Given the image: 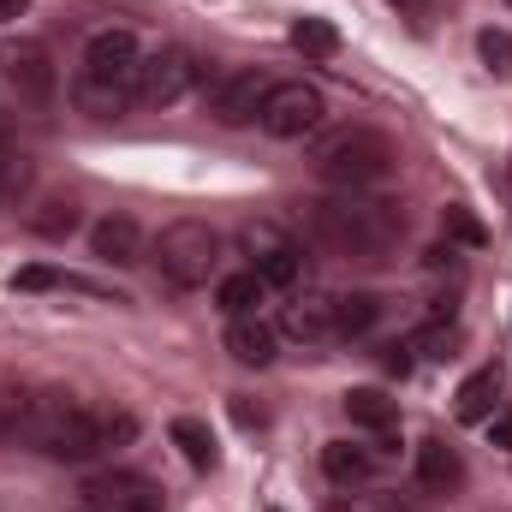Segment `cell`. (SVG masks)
<instances>
[{"label":"cell","instance_id":"cell-1","mask_svg":"<svg viewBox=\"0 0 512 512\" xmlns=\"http://www.w3.org/2000/svg\"><path fill=\"white\" fill-rule=\"evenodd\" d=\"M0 435L6 441H24L48 459H66V465H84L96 453H108L114 441H131L137 423L126 411H90L84 399L60 393V387H30V393H6L0 399Z\"/></svg>","mask_w":512,"mask_h":512},{"label":"cell","instance_id":"cell-2","mask_svg":"<svg viewBox=\"0 0 512 512\" xmlns=\"http://www.w3.org/2000/svg\"><path fill=\"white\" fill-rule=\"evenodd\" d=\"M405 233V215L382 203V197H364V191H334V197H316L310 203V239L328 256H346V262H382Z\"/></svg>","mask_w":512,"mask_h":512},{"label":"cell","instance_id":"cell-3","mask_svg":"<svg viewBox=\"0 0 512 512\" xmlns=\"http://www.w3.org/2000/svg\"><path fill=\"white\" fill-rule=\"evenodd\" d=\"M137 78H143V54H137V36L131 30H102L90 36L84 60H78V78H72V96L84 114L96 120H114L137 102Z\"/></svg>","mask_w":512,"mask_h":512},{"label":"cell","instance_id":"cell-4","mask_svg":"<svg viewBox=\"0 0 512 512\" xmlns=\"http://www.w3.org/2000/svg\"><path fill=\"white\" fill-rule=\"evenodd\" d=\"M310 161H316V173H322L334 191H370V185L393 179L399 149H393V137L376 131V126H340L316 143Z\"/></svg>","mask_w":512,"mask_h":512},{"label":"cell","instance_id":"cell-5","mask_svg":"<svg viewBox=\"0 0 512 512\" xmlns=\"http://www.w3.org/2000/svg\"><path fill=\"white\" fill-rule=\"evenodd\" d=\"M215 262H221L215 227H203V221H173V227H161V239H155V268H161L167 286L191 292V286H203V280L215 274Z\"/></svg>","mask_w":512,"mask_h":512},{"label":"cell","instance_id":"cell-6","mask_svg":"<svg viewBox=\"0 0 512 512\" xmlns=\"http://www.w3.org/2000/svg\"><path fill=\"white\" fill-rule=\"evenodd\" d=\"M0 72H6L12 96H18V102H30V108H48V102H54V90H60V66H54V54H48L42 42H30V36L0 42Z\"/></svg>","mask_w":512,"mask_h":512},{"label":"cell","instance_id":"cell-7","mask_svg":"<svg viewBox=\"0 0 512 512\" xmlns=\"http://www.w3.org/2000/svg\"><path fill=\"white\" fill-rule=\"evenodd\" d=\"M322 90H310V84H268V96H262V114H256V126L268 131V137H304V131L322 126Z\"/></svg>","mask_w":512,"mask_h":512},{"label":"cell","instance_id":"cell-8","mask_svg":"<svg viewBox=\"0 0 512 512\" xmlns=\"http://www.w3.org/2000/svg\"><path fill=\"white\" fill-rule=\"evenodd\" d=\"M245 251H251V268L262 274L268 292H274V286H292V280L304 274V245L286 239L274 221H251V227H245Z\"/></svg>","mask_w":512,"mask_h":512},{"label":"cell","instance_id":"cell-9","mask_svg":"<svg viewBox=\"0 0 512 512\" xmlns=\"http://www.w3.org/2000/svg\"><path fill=\"white\" fill-rule=\"evenodd\" d=\"M197 54H185V48H161V54H149L143 60V78H137V102H149V108H173L191 84H197Z\"/></svg>","mask_w":512,"mask_h":512},{"label":"cell","instance_id":"cell-10","mask_svg":"<svg viewBox=\"0 0 512 512\" xmlns=\"http://www.w3.org/2000/svg\"><path fill=\"white\" fill-rule=\"evenodd\" d=\"M84 512H167L161 489L137 471H114V477H90L84 483Z\"/></svg>","mask_w":512,"mask_h":512},{"label":"cell","instance_id":"cell-11","mask_svg":"<svg viewBox=\"0 0 512 512\" xmlns=\"http://www.w3.org/2000/svg\"><path fill=\"white\" fill-rule=\"evenodd\" d=\"M268 72H256V66H245V72H227L215 90H209V114L221 120V126H251L256 114H262V96H268Z\"/></svg>","mask_w":512,"mask_h":512},{"label":"cell","instance_id":"cell-12","mask_svg":"<svg viewBox=\"0 0 512 512\" xmlns=\"http://www.w3.org/2000/svg\"><path fill=\"white\" fill-rule=\"evenodd\" d=\"M286 328L304 340V346H340V292H322V298H304L286 310Z\"/></svg>","mask_w":512,"mask_h":512},{"label":"cell","instance_id":"cell-13","mask_svg":"<svg viewBox=\"0 0 512 512\" xmlns=\"http://www.w3.org/2000/svg\"><path fill=\"white\" fill-rule=\"evenodd\" d=\"M417 483H423L429 495H453V489L465 483V459H459V447H447L441 435H429V441L417 447Z\"/></svg>","mask_w":512,"mask_h":512},{"label":"cell","instance_id":"cell-14","mask_svg":"<svg viewBox=\"0 0 512 512\" xmlns=\"http://www.w3.org/2000/svg\"><path fill=\"white\" fill-rule=\"evenodd\" d=\"M90 251L102 256V262H114V268H131V262L143 256V233H137L131 215H102V221L90 227Z\"/></svg>","mask_w":512,"mask_h":512},{"label":"cell","instance_id":"cell-15","mask_svg":"<svg viewBox=\"0 0 512 512\" xmlns=\"http://www.w3.org/2000/svg\"><path fill=\"white\" fill-rule=\"evenodd\" d=\"M346 417L370 435H382V447H393V429H399V399H387L382 387H352L346 393Z\"/></svg>","mask_w":512,"mask_h":512},{"label":"cell","instance_id":"cell-16","mask_svg":"<svg viewBox=\"0 0 512 512\" xmlns=\"http://www.w3.org/2000/svg\"><path fill=\"white\" fill-rule=\"evenodd\" d=\"M495 411H501V370H477V376L459 382V393H453L459 423H489Z\"/></svg>","mask_w":512,"mask_h":512},{"label":"cell","instance_id":"cell-17","mask_svg":"<svg viewBox=\"0 0 512 512\" xmlns=\"http://www.w3.org/2000/svg\"><path fill=\"white\" fill-rule=\"evenodd\" d=\"M227 352H233L245 370H268V364H274V352H280V340H274V328H268V322L239 316V322L227 328Z\"/></svg>","mask_w":512,"mask_h":512},{"label":"cell","instance_id":"cell-18","mask_svg":"<svg viewBox=\"0 0 512 512\" xmlns=\"http://www.w3.org/2000/svg\"><path fill=\"white\" fill-rule=\"evenodd\" d=\"M322 471H328V483L358 489V483L376 477V459H370L364 447H352V441H328V447H322Z\"/></svg>","mask_w":512,"mask_h":512},{"label":"cell","instance_id":"cell-19","mask_svg":"<svg viewBox=\"0 0 512 512\" xmlns=\"http://www.w3.org/2000/svg\"><path fill=\"white\" fill-rule=\"evenodd\" d=\"M268 298V286H262V274L256 268H245V274H227L221 280V292H215V304L239 322V316H256V304Z\"/></svg>","mask_w":512,"mask_h":512},{"label":"cell","instance_id":"cell-20","mask_svg":"<svg viewBox=\"0 0 512 512\" xmlns=\"http://www.w3.org/2000/svg\"><path fill=\"white\" fill-rule=\"evenodd\" d=\"M30 227H36L42 239H72V233L84 227V215H78L72 197H42V203L30 209Z\"/></svg>","mask_w":512,"mask_h":512},{"label":"cell","instance_id":"cell-21","mask_svg":"<svg viewBox=\"0 0 512 512\" xmlns=\"http://www.w3.org/2000/svg\"><path fill=\"white\" fill-rule=\"evenodd\" d=\"M292 48H298L304 60H334V54H340V30H334L328 18H298V24H292Z\"/></svg>","mask_w":512,"mask_h":512},{"label":"cell","instance_id":"cell-22","mask_svg":"<svg viewBox=\"0 0 512 512\" xmlns=\"http://www.w3.org/2000/svg\"><path fill=\"white\" fill-rule=\"evenodd\" d=\"M173 447L185 453L191 471H215V435H209L197 417H179V423H173Z\"/></svg>","mask_w":512,"mask_h":512},{"label":"cell","instance_id":"cell-23","mask_svg":"<svg viewBox=\"0 0 512 512\" xmlns=\"http://www.w3.org/2000/svg\"><path fill=\"white\" fill-rule=\"evenodd\" d=\"M376 322H382V298H370V292H340V334H346V340L370 334Z\"/></svg>","mask_w":512,"mask_h":512},{"label":"cell","instance_id":"cell-24","mask_svg":"<svg viewBox=\"0 0 512 512\" xmlns=\"http://www.w3.org/2000/svg\"><path fill=\"white\" fill-rule=\"evenodd\" d=\"M477 54L495 78H512V30H483L477 36Z\"/></svg>","mask_w":512,"mask_h":512},{"label":"cell","instance_id":"cell-25","mask_svg":"<svg viewBox=\"0 0 512 512\" xmlns=\"http://www.w3.org/2000/svg\"><path fill=\"white\" fill-rule=\"evenodd\" d=\"M453 346H459V328H453V322H429V328L411 340V352H423V358H453Z\"/></svg>","mask_w":512,"mask_h":512},{"label":"cell","instance_id":"cell-26","mask_svg":"<svg viewBox=\"0 0 512 512\" xmlns=\"http://www.w3.org/2000/svg\"><path fill=\"white\" fill-rule=\"evenodd\" d=\"M24 179H30V167H24V155H18V149H12V143L0 137V203H6V197H12V191L24 185Z\"/></svg>","mask_w":512,"mask_h":512},{"label":"cell","instance_id":"cell-27","mask_svg":"<svg viewBox=\"0 0 512 512\" xmlns=\"http://www.w3.org/2000/svg\"><path fill=\"white\" fill-rule=\"evenodd\" d=\"M447 233H453L459 245H483V239H489V233H483V227H477L465 209H447Z\"/></svg>","mask_w":512,"mask_h":512},{"label":"cell","instance_id":"cell-28","mask_svg":"<svg viewBox=\"0 0 512 512\" xmlns=\"http://www.w3.org/2000/svg\"><path fill=\"white\" fill-rule=\"evenodd\" d=\"M18 286H24V292H42V286H60V274H54V268H24Z\"/></svg>","mask_w":512,"mask_h":512},{"label":"cell","instance_id":"cell-29","mask_svg":"<svg viewBox=\"0 0 512 512\" xmlns=\"http://www.w3.org/2000/svg\"><path fill=\"white\" fill-rule=\"evenodd\" d=\"M489 435H495V447L512 453V411H495V417H489Z\"/></svg>","mask_w":512,"mask_h":512},{"label":"cell","instance_id":"cell-30","mask_svg":"<svg viewBox=\"0 0 512 512\" xmlns=\"http://www.w3.org/2000/svg\"><path fill=\"white\" fill-rule=\"evenodd\" d=\"M405 352H411V346H387V370H393V376H405V370H411V358H405Z\"/></svg>","mask_w":512,"mask_h":512},{"label":"cell","instance_id":"cell-31","mask_svg":"<svg viewBox=\"0 0 512 512\" xmlns=\"http://www.w3.org/2000/svg\"><path fill=\"white\" fill-rule=\"evenodd\" d=\"M24 6H30V0H0V24H12V18H24Z\"/></svg>","mask_w":512,"mask_h":512},{"label":"cell","instance_id":"cell-32","mask_svg":"<svg viewBox=\"0 0 512 512\" xmlns=\"http://www.w3.org/2000/svg\"><path fill=\"white\" fill-rule=\"evenodd\" d=\"M399 6H411V12H423V0H399Z\"/></svg>","mask_w":512,"mask_h":512},{"label":"cell","instance_id":"cell-33","mask_svg":"<svg viewBox=\"0 0 512 512\" xmlns=\"http://www.w3.org/2000/svg\"><path fill=\"white\" fill-rule=\"evenodd\" d=\"M507 197H512V161H507Z\"/></svg>","mask_w":512,"mask_h":512},{"label":"cell","instance_id":"cell-34","mask_svg":"<svg viewBox=\"0 0 512 512\" xmlns=\"http://www.w3.org/2000/svg\"><path fill=\"white\" fill-rule=\"evenodd\" d=\"M507 6H512V0H507Z\"/></svg>","mask_w":512,"mask_h":512}]
</instances>
